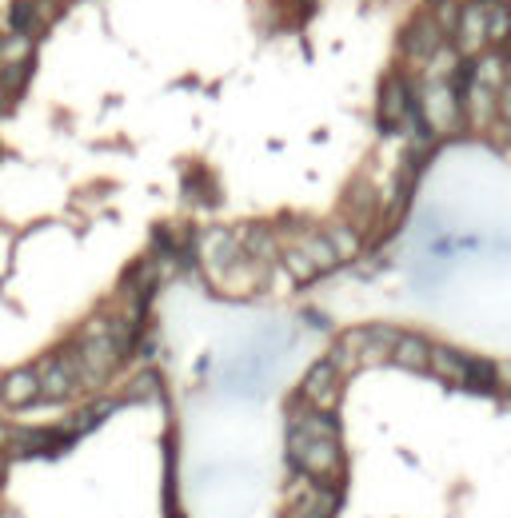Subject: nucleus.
<instances>
[{
  "mask_svg": "<svg viewBox=\"0 0 511 518\" xmlns=\"http://www.w3.org/2000/svg\"><path fill=\"white\" fill-rule=\"evenodd\" d=\"M288 459L304 471V475H312V479H336L340 475V447H336V439H316V435H304L300 427H292V435H288Z\"/></svg>",
  "mask_w": 511,
  "mask_h": 518,
  "instance_id": "1",
  "label": "nucleus"
},
{
  "mask_svg": "<svg viewBox=\"0 0 511 518\" xmlns=\"http://www.w3.org/2000/svg\"><path fill=\"white\" fill-rule=\"evenodd\" d=\"M456 52H484L488 48V0H472L460 8V20H456Z\"/></svg>",
  "mask_w": 511,
  "mask_h": 518,
  "instance_id": "2",
  "label": "nucleus"
},
{
  "mask_svg": "<svg viewBox=\"0 0 511 518\" xmlns=\"http://www.w3.org/2000/svg\"><path fill=\"white\" fill-rule=\"evenodd\" d=\"M424 116L432 128H452L456 116H460V100H456V88L448 80H428L424 88Z\"/></svg>",
  "mask_w": 511,
  "mask_h": 518,
  "instance_id": "3",
  "label": "nucleus"
},
{
  "mask_svg": "<svg viewBox=\"0 0 511 518\" xmlns=\"http://www.w3.org/2000/svg\"><path fill=\"white\" fill-rule=\"evenodd\" d=\"M304 399L316 403V411H332V407H336V399H340V375H336V367H332L328 359H320V363L308 371V379H304Z\"/></svg>",
  "mask_w": 511,
  "mask_h": 518,
  "instance_id": "4",
  "label": "nucleus"
},
{
  "mask_svg": "<svg viewBox=\"0 0 511 518\" xmlns=\"http://www.w3.org/2000/svg\"><path fill=\"white\" fill-rule=\"evenodd\" d=\"M8 20H12V32L36 36L40 28H48L56 20V0H12Z\"/></svg>",
  "mask_w": 511,
  "mask_h": 518,
  "instance_id": "5",
  "label": "nucleus"
},
{
  "mask_svg": "<svg viewBox=\"0 0 511 518\" xmlns=\"http://www.w3.org/2000/svg\"><path fill=\"white\" fill-rule=\"evenodd\" d=\"M412 108V88L400 80V76H388L384 88H380V120L384 128H396Z\"/></svg>",
  "mask_w": 511,
  "mask_h": 518,
  "instance_id": "6",
  "label": "nucleus"
},
{
  "mask_svg": "<svg viewBox=\"0 0 511 518\" xmlns=\"http://www.w3.org/2000/svg\"><path fill=\"white\" fill-rule=\"evenodd\" d=\"M440 44H444V32L436 28V20H432V16H420V20L404 32V52H408L412 60H428Z\"/></svg>",
  "mask_w": 511,
  "mask_h": 518,
  "instance_id": "7",
  "label": "nucleus"
},
{
  "mask_svg": "<svg viewBox=\"0 0 511 518\" xmlns=\"http://www.w3.org/2000/svg\"><path fill=\"white\" fill-rule=\"evenodd\" d=\"M428 351H432V343L420 339V335H396L392 347H388L392 363H400V367H408V371H424V367H428Z\"/></svg>",
  "mask_w": 511,
  "mask_h": 518,
  "instance_id": "8",
  "label": "nucleus"
},
{
  "mask_svg": "<svg viewBox=\"0 0 511 518\" xmlns=\"http://www.w3.org/2000/svg\"><path fill=\"white\" fill-rule=\"evenodd\" d=\"M72 387L76 383H72V375H68V367L60 359H48L40 367V375H36V395H44V399H64Z\"/></svg>",
  "mask_w": 511,
  "mask_h": 518,
  "instance_id": "9",
  "label": "nucleus"
},
{
  "mask_svg": "<svg viewBox=\"0 0 511 518\" xmlns=\"http://www.w3.org/2000/svg\"><path fill=\"white\" fill-rule=\"evenodd\" d=\"M428 367H436L444 379H468L472 367H476V359H468V355H460L452 347H432L428 351Z\"/></svg>",
  "mask_w": 511,
  "mask_h": 518,
  "instance_id": "10",
  "label": "nucleus"
},
{
  "mask_svg": "<svg viewBox=\"0 0 511 518\" xmlns=\"http://www.w3.org/2000/svg\"><path fill=\"white\" fill-rule=\"evenodd\" d=\"M296 248L312 259V267H316V271H328V267H336V263H340L336 252H332V244H328V236H320V232H300Z\"/></svg>",
  "mask_w": 511,
  "mask_h": 518,
  "instance_id": "11",
  "label": "nucleus"
},
{
  "mask_svg": "<svg viewBox=\"0 0 511 518\" xmlns=\"http://www.w3.org/2000/svg\"><path fill=\"white\" fill-rule=\"evenodd\" d=\"M4 403L8 407H24L32 395H36V371H12L8 379H4Z\"/></svg>",
  "mask_w": 511,
  "mask_h": 518,
  "instance_id": "12",
  "label": "nucleus"
},
{
  "mask_svg": "<svg viewBox=\"0 0 511 518\" xmlns=\"http://www.w3.org/2000/svg\"><path fill=\"white\" fill-rule=\"evenodd\" d=\"M28 56H32V36L8 32V36L0 40V68H4V64H28Z\"/></svg>",
  "mask_w": 511,
  "mask_h": 518,
  "instance_id": "13",
  "label": "nucleus"
},
{
  "mask_svg": "<svg viewBox=\"0 0 511 518\" xmlns=\"http://www.w3.org/2000/svg\"><path fill=\"white\" fill-rule=\"evenodd\" d=\"M324 236H328V244H332L336 259H352L356 252H360V236H356L352 228H344V224H332Z\"/></svg>",
  "mask_w": 511,
  "mask_h": 518,
  "instance_id": "14",
  "label": "nucleus"
},
{
  "mask_svg": "<svg viewBox=\"0 0 511 518\" xmlns=\"http://www.w3.org/2000/svg\"><path fill=\"white\" fill-rule=\"evenodd\" d=\"M468 104H472V116H476V120H488V116H492V108H496V88H488V84L472 80Z\"/></svg>",
  "mask_w": 511,
  "mask_h": 518,
  "instance_id": "15",
  "label": "nucleus"
},
{
  "mask_svg": "<svg viewBox=\"0 0 511 518\" xmlns=\"http://www.w3.org/2000/svg\"><path fill=\"white\" fill-rule=\"evenodd\" d=\"M508 40V8L504 0H488V44H504Z\"/></svg>",
  "mask_w": 511,
  "mask_h": 518,
  "instance_id": "16",
  "label": "nucleus"
},
{
  "mask_svg": "<svg viewBox=\"0 0 511 518\" xmlns=\"http://www.w3.org/2000/svg\"><path fill=\"white\" fill-rule=\"evenodd\" d=\"M476 80L488 84V88H504V60H500V52H492V56H484L476 64Z\"/></svg>",
  "mask_w": 511,
  "mask_h": 518,
  "instance_id": "17",
  "label": "nucleus"
},
{
  "mask_svg": "<svg viewBox=\"0 0 511 518\" xmlns=\"http://www.w3.org/2000/svg\"><path fill=\"white\" fill-rule=\"evenodd\" d=\"M244 240H248V252H252L256 259L276 256V240H272V232H264V228H248V232H244Z\"/></svg>",
  "mask_w": 511,
  "mask_h": 518,
  "instance_id": "18",
  "label": "nucleus"
},
{
  "mask_svg": "<svg viewBox=\"0 0 511 518\" xmlns=\"http://www.w3.org/2000/svg\"><path fill=\"white\" fill-rule=\"evenodd\" d=\"M24 80H28V64H4V68H0V88H4L8 96H16V92L24 88Z\"/></svg>",
  "mask_w": 511,
  "mask_h": 518,
  "instance_id": "19",
  "label": "nucleus"
},
{
  "mask_svg": "<svg viewBox=\"0 0 511 518\" xmlns=\"http://www.w3.org/2000/svg\"><path fill=\"white\" fill-rule=\"evenodd\" d=\"M284 267H288V271H292L296 279H312V275H316V267H312V259L304 256L300 248H288V252H284Z\"/></svg>",
  "mask_w": 511,
  "mask_h": 518,
  "instance_id": "20",
  "label": "nucleus"
},
{
  "mask_svg": "<svg viewBox=\"0 0 511 518\" xmlns=\"http://www.w3.org/2000/svg\"><path fill=\"white\" fill-rule=\"evenodd\" d=\"M432 20H436V28L448 36V32L456 28V20H460V8H456V0H436V16H432Z\"/></svg>",
  "mask_w": 511,
  "mask_h": 518,
  "instance_id": "21",
  "label": "nucleus"
},
{
  "mask_svg": "<svg viewBox=\"0 0 511 518\" xmlns=\"http://www.w3.org/2000/svg\"><path fill=\"white\" fill-rule=\"evenodd\" d=\"M152 387H156V375H148V371H144V375L136 379V387H132V399H140V395H148Z\"/></svg>",
  "mask_w": 511,
  "mask_h": 518,
  "instance_id": "22",
  "label": "nucleus"
},
{
  "mask_svg": "<svg viewBox=\"0 0 511 518\" xmlns=\"http://www.w3.org/2000/svg\"><path fill=\"white\" fill-rule=\"evenodd\" d=\"M8 435H12V431H8V427H4V423H0V447H4V443H8Z\"/></svg>",
  "mask_w": 511,
  "mask_h": 518,
  "instance_id": "23",
  "label": "nucleus"
},
{
  "mask_svg": "<svg viewBox=\"0 0 511 518\" xmlns=\"http://www.w3.org/2000/svg\"><path fill=\"white\" fill-rule=\"evenodd\" d=\"M4 108H8V92L0 88V112H4Z\"/></svg>",
  "mask_w": 511,
  "mask_h": 518,
  "instance_id": "24",
  "label": "nucleus"
},
{
  "mask_svg": "<svg viewBox=\"0 0 511 518\" xmlns=\"http://www.w3.org/2000/svg\"><path fill=\"white\" fill-rule=\"evenodd\" d=\"M0 483H4V459H0Z\"/></svg>",
  "mask_w": 511,
  "mask_h": 518,
  "instance_id": "25",
  "label": "nucleus"
}]
</instances>
